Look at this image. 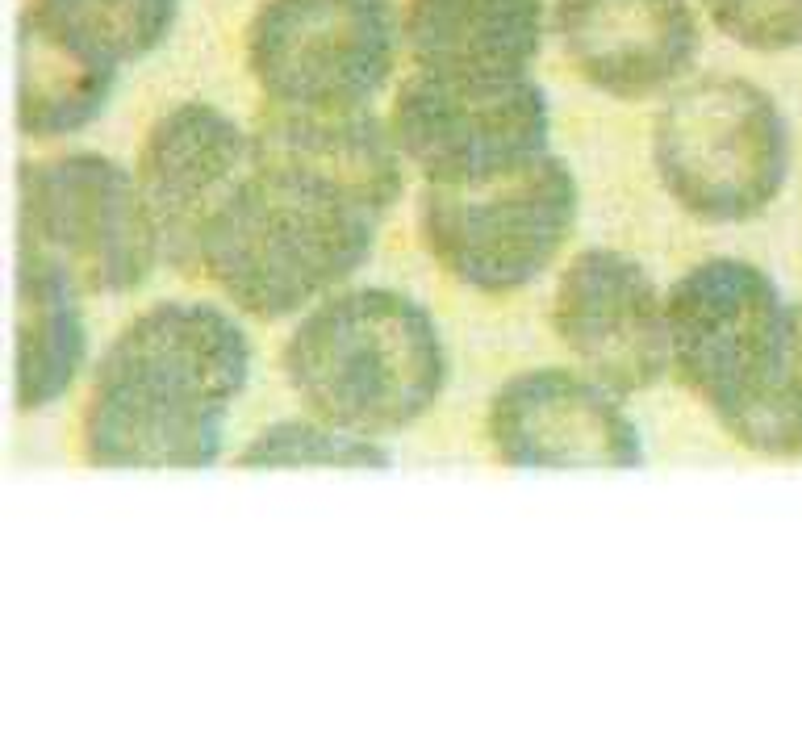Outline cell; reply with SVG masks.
Masks as SVG:
<instances>
[{
    "label": "cell",
    "instance_id": "cell-8",
    "mask_svg": "<svg viewBox=\"0 0 802 752\" xmlns=\"http://www.w3.org/2000/svg\"><path fill=\"white\" fill-rule=\"evenodd\" d=\"M389 126L427 184H468L548 155V97L531 76L464 80L410 72L393 92Z\"/></svg>",
    "mask_w": 802,
    "mask_h": 752
},
{
    "label": "cell",
    "instance_id": "cell-12",
    "mask_svg": "<svg viewBox=\"0 0 802 752\" xmlns=\"http://www.w3.org/2000/svg\"><path fill=\"white\" fill-rule=\"evenodd\" d=\"M251 168L326 193L381 218L406 180L393 126L372 105H259L251 122Z\"/></svg>",
    "mask_w": 802,
    "mask_h": 752
},
{
    "label": "cell",
    "instance_id": "cell-2",
    "mask_svg": "<svg viewBox=\"0 0 802 752\" xmlns=\"http://www.w3.org/2000/svg\"><path fill=\"white\" fill-rule=\"evenodd\" d=\"M285 376L314 418L360 439L414 427L447 381L443 339L418 301L393 289H343L301 314Z\"/></svg>",
    "mask_w": 802,
    "mask_h": 752
},
{
    "label": "cell",
    "instance_id": "cell-3",
    "mask_svg": "<svg viewBox=\"0 0 802 752\" xmlns=\"http://www.w3.org/2000/svg\"><path fill=\"white\" fill-rule=\"evenodd\" d=\"M372 243L376 218L251 168L209 234L201 280L251 318H293L335 297L364 268Z\"/></svg>",
    "mask_w": 802,
    "mask_h": 752
},
{
    "label": "cell",
    "instance_id": "cell-15",
    "mask_svg": "<svg viewBox=\"0 0 802 752\" xmlns=\"http://www.w3.org/2000/svg\"><path fill=\"white\" fill-rule=\"evenodd\" d=\"M401 46L414 72L464 80L527 76L544 46V0H406Z\"/></svg>",
    "mask_w": 802,
    "mask_h": 752
},
{
    "label": "cell",
    "instance_id": "cell-4",
    "mask_svg": "<svg viewBox=\"0 0 802 752\" xmlns=\"http://www.w3.org/2000/svg\"><path fill=\"white\" fill-rule=\"evenodd\" d=\"M665 193L698 222H748L777 201L790 172V130L777 101L744 76L681 84L652 126Z\"/></svg>",
    "mask_w": 802,
    "mask_h": 752
},
{
    "label": "cell",
    "instance_id": "cell-18",
    "mask_svg": "<svg viewBox=\"0 0 802 752\" xmlns=\"http://www.w3.org/2000/svg\"><path fill=\"white\" fill-rule=\"evenodd\" d=\"M117 76L88 67L38 34L26 17L17 26V126L26 138H59L88 126L109 97Z\"/></svg>",
    "mask_w": 802,
    "mask_h": 752
},
{
    "label": "cell",
    "instance_id": "cell-10",
    "mask_svg": "<svg viewBox=\"0 0 802 752\" xmlns=\"http://www.w3.org/2000/svg\"><path fill=\"white\" fill-rule=\"evenodd\" d=\"M247 176L251 134L234 117L201 101L159 113L134 168L159 260L180 276H201L209 234Z\"/></svg>",
    "mask_w": 802,
    "mask_h": 752
},
{
    "label": "cell",
    "instance_id": "cell-13",
    "mask_svg": "<svg viewBox=\"0 0 802 752\" xmlns=\"http://www.w3.org/2000/svg\"><path fill=\"white\" fill-rule=\"evenodd\" d=\"M489 448L514 468H631L644 443L623 397L573 368L518 372L493 393Z\"/></svg>",
    "mask_w": 802,
    "mask_h": 752
},
{
    "label": "cell",
    "instance_id": "cell-14",
    "mask_svg": "<svg viewBox=\"0 0 802 752\" xmlns=\"http://www.w3.org/2000/svg\"><path fill=\"white\" fill-rule=\"evenodd\" d=\"M552 26L573 72L619 101L665 92L698 55L690 0H556Z\"/></svg>",
    "mask_w": 802,
    "mask_h": 752
},
{
    "label": "cell",
    "instance_id": "cell-7",
    "mask_svg": "<svg viewBox=\"0 0 802 752\" xmlns=\"http://www.w3.org/2000/svg\"><path fill=\"white\" fill-rule=\"evenodd\" d=\"M401 46L393 0H264L243 51L272 105H368Z\"/></svg>",
    "mask_w": 802,
    "mask_h": 752
},
{
    "label": "cell",
    "instance_id": "cell-19",
    "mask_svg": "<svg viewBox=\"0 0 802 752\" xmlns=\"http://www.w3.org/2000/svg\"><path fill=\"white\" fill-rule=\"evenodd\" d=\"M723 431L757 456L773 460L802 456V301H790L786 339L765 385L752 393L744 410H736L723 422Z\"/></svg>",
    "mask_w": 802,
    "mask_h": 752
},
{
    "label": "cell",
    "instance_id": "cell-5",
    "mask_svg": "<svg viewBox=\"0 0 802 752\" xmlns=\"http://www.w3.org/2000/svg\"><path fill=\"white\" fill-rule=\"evenodd\" d=\"M17 247L55 268L80 297L130 293L159 264L138 180L92 151L21 163Z\"/></svg>",
    "mask_w": 802,
    "mask_h": 752
},
{
    "label": "cell",
    "instance_id": "cell-20",
    "mask_svg": "<svg viewBox=\"0 0 802 752\" xmlns=\"http://www.w3.org/2000/svg\"><path fill=\"white\" fill-rule=\"evenodd\" d=\"M239 464L247 468H268V464H351V468H368V464H389V456L376 448V439H360L343 427H330V422L305 414V418H285L276 427L259 431Z\"/></svg>",
    "mask_w": 802,
    "mask_h": 752
},
{
    "label": "cell",
    "instance_id": "cell-16",
    "mask_svg": "<svg viewBox=\"0 0 802 752\" xmlns=\"http://www.w3.org/2000/svg\"><path fill=\"white\" fill-rule=\"evenodd\" d=\"M88 335L80 293L42 260L17 255V410H42L72 389Z\"/></svg>",
    "mask_w": 802,
    "mask_h": 752
},
{
    "label": "cell",
    "instance_id": "cell-17",
    "mask_svg": "<svg viewBox=\"0 0 802 752\" xmlns=\"http://www.w3.org/2000/svg\"><path fill=\"white\" fill-rule=\"evenodd\" d=\"M180 0H30L21 13L59 51L117 76L172 34Z\"/></svg>",
    "mask_w": 802,
    "mask_h": 752
},
{
    "label": "cell",
    "instance_id": "cell-6",
    "mask_svg": "<svg viewBox=\"0 0 802 752\" xmlns=\"http://www.w3.org/2000/svg\"><path fill=\"white\" fill-rule=\"evenodd\" d=\"M577 222V180L560 155L468 184H427L418 230L431 260L477 293H514L544 272Z\"/></svg>",
    "mask_w": 802,
    "mask_h": 752
},
{
    "label": "cell",
    "instance_id": "cell-9",
    "mask_svg": "<svg viewBox=\"0 0 802 752\" xmlns=\"http://www.w3.org/2000/svg\"><path fill=\"white\" fill-rule=\"evenodd\" d=\"M790 305L744 260H706L669 293V368L719 422L752 402L782 351Z\"/></svg>",
    "mask_w": 802,
    "mask_h": 752
},
{
    "label": "cell",
    "instance_id": "cell-1",
    "mask_svg": "<svg viewBox=\"0 0 802 752\" xmlns=\"http://www.w3.org/2000/svg\"><path fill=\"white\" fill-rule=\"evenodd\" d=\"M251 372L243 326L214 305L163 301L109 343L88 385L80 443L105 468H205Z\"/></svg>",
    "mask_w": 802,
    "mask_h": 752
},
{
    "label": "cell",
    "instance_id": "cell-11",
    "mask_svg": "<svg viewBox=\"0 0 802 752\" xmlns=\"http://www.w3.org/2000/svg\"><path fill=\"white\" fill-rule=\"evenodd\" d=\"M552 326L577 372L615 397L660 385L669 368V297L619 251H581L552 297Z\"/></svg>",
    "mask_w": 802,
    "mask_h": 752
},
{
    "label": "cell",
    "instance_id": "cell-21",
    "mask_svg": "<svg viewBox=\"0 0 802 752\" xmlns=\"http://www.w3.org/2000/svg\"><path fill=\"white\" fill-rule=\"evenodd\" d=\"M706 17L752 51L802 46V0H702Z\"/></svg>",
    "mask_w": 802,
    "mask_h": 752
}]
</instances>
